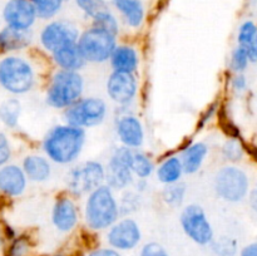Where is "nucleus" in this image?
I'll use <instances>...</instances> for the list:
<instances>
[{
    "label": "nucleus",
    "instance_id": "39448f33",
    "mask_svg": "<svg viewBox=\"0 0 257 256\" xmlns=\"http://www.w3.org/2000/svg\"><path fill=\"white\" fill-rule=\"evenodd\" d=\"M115 35L92 27L79 35L77 45L85 62L104 63L110 59L113 50L117 47Z\"/></svg>",
    "mask_w": 257,
    "mask_h": 256
},
{
    "label": "nucleus",
    "instance_id": "f8f14e48",
    "mask_svg": "<svg viewBox=\"0 0 257 256\" xmlns=\"http://www.w3.org/2000/svg\"><path fill=\"white\" fill-rule=\"evenodd\" d=\"M107 94L119 105H127L137 95L138 84L133 73H122L113 70L107 79Z\"/></svg>",
    "mask_w": 257,
    "mask_h": 256
},
{
    "label": "nucleus",
    "instance_id": "a19ab883",
    "mask_svg": "<svg viewBox=\"0 0 257 256\" xmlns=\"http://www.w3.org/2000/svg\"><path fill=\"white\" fill-rule=\"evenodd\" d=\"M240 256H257V242L245 246L241 251Z\"/></svg>",
    "mask_w": 257,
    "mask_h": 256
},
{
    "label": "nucleus",
    "instance_id": "4c0bfd02",
    "mask_svg": "<svg viewBox=\"0 0 257 256\" xmlns=\"http://www.w3.org/2000/svg\"><path fill=\"white\" fill-rule=\"evenodd\" d=\"M231 84H232V89L235 90V92L242 93L245 92L246 88H247V79H246V77L242 73H238V74H236L235 77L232 78Z\"/></svg>",
    "mask_w": 257,
    "mask_h": 256
},
{
    "label": "nucleus",
    "instance_id": "473e14b6",
    "mask_svg": "<svg viewBox=\"0 0 257 256\" xmlns=\"http://www.w3.org/2000/svg\"><path fill=\"white\" fill-rule=\"evenodd\" d=\"M248 63H250V58H248V54L246 53V50L243 48H241L240 45L236 47L235 49L231 53V60L230 65L232 68L233 72L243 73L247 68Z\"/></svg>",
    "mask_w": 257,
    "mask_h": 256
},
{
    "label": "nucleus",
    "instance_id": "4468645a",
    "mask_svg": "<svg viewBox=\"0 0 257 256\" xmlns=\"http://www.w3.org/2000/svg\"><path fill=\"white\" fill-rule=\"evenodd\" d=\"M3 18L8 27L29 30L34 25L38 14L32 0H8L3 9Z\"/></svg>",
    "mask_w": 257,
    "mask_h": 256
},
{
    "label": "nucleus",
    "instance_id": "6ab92c4d",
    "mask_svg": "<svg viewBox=\"0 0 257 256\" xmlns=\"http://www.w3.org/2000/svg\"><path fill=\"white\" fill-rule=\"evenodd\" d=\"M109 60L113 70L122 73H135L140 63L137 50L130 45H117Z\"/></svg>",
    "mask_w": 257,
    "mask_h": 256
},
{
    "label": "nucleus",
    "instance_id": "1a4fd4ad",
    "mask_svg": "<svg viewBox=\"0 0 257 256\" xmlns=\"http://www.w3.org/2000/svg\"><path fill=\"white\" fill-rule=\"evenodd\" d=\"M133 153L135 150L120 146L110 156L105 167V185L113 191L125 190L133 182Z\"/></svg>",
    "mask_w": 257,
    "mask_h": 256
},
{
    "label": "nucleus",
    "instance_id": "37998d69",
    "mask_svg": "<svg viewBox=\"0 0 257 256\" xmlns=\"http://www.w3.org/2000/svg\"><path fill=\"white\" fill-rule=\"evenodd\" d=\"M54 256H62V255H54Z\"/></svg>",
    "mask_w": 257,
    "mask_h": 256
},
{
    "label": "nucleus",
    "instance_id": "f704fd0d",
    "mask_svg": "<svg viewBox=\"0 0 257 256\" xmlns=\"http://www.w3.org/2000/svg\"><path fill=\"white\" fill-rule=\"evenodd\" d=\"M215 251L221 256H230L233 255L236 251V243L231 238H221L213 245Z\"/></svg>",
    "mask_w": 257,
    "mask_h": 256
},
{
    "label": "nucleus",
    "instance_id": "72a5a7b5",
    "mask_svg": "<svg viewBox=\"0 0 257 256\" xmlns=\"http://www.w3.org/2000/svg\"><path fill=\"white\" fill-rule=\"evenodd\" d=\"M222 155L230 162H237L242 158L243 148L236 138H230L222 146Z\"/></svg>",
    "mask_w": 257,
    "mask_h": 256
},
{
    "label": "nucleus",
    "instance_id": "f257e3e1",
    "mask_svg": "<svg viewBox=\"0 0 257 256\" xmlns=\"http://www.w3.org/2000/svg\"><path fill=\"white\" fill-rule=\"evenodd\" d=\"M85 143L84 128L59 124L47 133L43 142L45 155L58 165H69L82 153Z\"/></svg>",
    "mask_w": 257,
    "mask_h": 256
},
{
    "label": "nucleus",
    "instance_id": "aec40b11",
    "mask_svg": "<svg viewBox=\"0 0 257 256\" xmlns=\"http://www.w3.org/2000/svg\"><path fill=\"white\" fill-rule=\"evenodd\" d=\"M208 151H210L208 146L203 142H196L187 146L180 156L185 173L193 175V173L198 172L206 161Z\"/></svg>",
    "mask_w": 257,
    "mask_h": 256
},
{
    "label": "nucleus",
    "instance_id": "c03bdc74",
    "mask_svg": "<svg viewBox=\"0 0 257 256\" xmlns=\"http://www.w3.org/2000/svg\"><path fill=\"white\" fill-rule=\"evenodd\" d=\"M65 2H68V0H65Z\"/></svg>",
    "mask_w": 257,
    "mask_h": 256
},
{
    "label": "nucleus",
    "instance_id": "c9c22d12",
    "mask_svg": "<svg viewBox=\"0 0 257 256\" xmlns=\"http://www.w3.org/2000/svg\"><path fill=\"white\" fill-rule=\"evenodd\" d=\"M140 256H168V253L160 243L151 242L143 246Z\"/></svg>",
    "mask_w": 257,
    "mask_h": 256
},
{
    "label": "nucleus",
    "instance_id": "4be33fe9",
    "mask_svg": "<svg viewBox=\"0 0 257 256\" xmlns=\"http://www.w3.org/2000/svg\"><path fill=\"white\" fill-rule=\"evenodd\" d=\"M23 171L27 177L34 182H44L52 175L50 162L43 156H28L23 162Z\"/></svg>",
    "mask_w": 257,
    "mask_h": 256
},
{
    "label": "nucleus",
    "instance_id": "e433bc0d",
    "mask_svg": "<svg viewBox=\"0 0 257 256\" xmlns=\"http://www.w3.org/2000/svg\"><path fill=\"white\" fill-rule=\"evenodd\" d=\"M10 157V146L7 137L0 132V166L4 165Z\"/></svg>",
    "mask_w": 257,
    "mask_h": 256
},
{
    "label": "nucleus",
    "instance_id": "2f4dec72",
    "mask_svg": "<svg viewBox=\"0 0 257 256\" xmlns=\"http://www.w3.org/2000/svg\"><path fill=\"white\" fill-rule=\"evenodd\" d=\"M74 2L78 9L90 19H93L95 15L99 14L103 10L109 9L105 0H74Z\"/></svg>",
    "mask_w": 257,
    "mask_h": 256
},
{
    "label": "nucleus",
    "instance_id": "20e7f679",
    "mask_svg": "<svg viewBox=\"0 0 257 256\" xmlns=\"http://www.w3.org/2000/svg\"><path fill=\"white\" fill-rule=\"evenodd\" d=\"M216 193L230 203L241 202L250 192L247 173L236 166H225L217 171L213 181Z\"/></svg>",
    "mask_w": 257,
    "mask_h": 256
},
{
    "label": "nucleus",
    "instance_id": "c85d7f7f",
    "mask_svg": "<svg viewBox=\"0 0 257 256\" xmlns=\"http://www.w3.org/2000/svg\"><path fill=\"white\" fill-rule=\"evenodd\" d=\"M65 0H32L40 19H52L62 10Z\"/></svg>",
    "mask_w": 257,
    "mask_h": 256
},
{
    "label": "nucleus",
    "instance_id": "cd10ccee",
    "mask_svg": "<svg viewBox=\"0 0 257 256\" xmlns=\"http://www.w3.org/2000/svg\"><path fill=\"white\" fill-rule=\"evenodd\" d=\"M92 20L93 27L105 30V32L110 33V34L115 35V37L119 33V23H118L117 17L109 9H105L103 12H100Z\"/></svg>",
    "mask_w": 257,
    "mask_h": 256
},
{
    "label": "nucleus",
    "instance_id": "ddd939ff",
    "mask_svg": "<svg viewBox=\"0 0 257 256\" xmlns=\"http://www.w3.org/2000/svg\"><path fill=\"white\" fill-rule=\"evenodd\" d=\"M142 232L133 218L125 217L117 221L107 235V240L113 248L117 250H132L140 243Z\"/></svg>",
    "mask_w": 257,
    "mask_h": 256
},
{
    "label": "nucleus",
    "instance_id": "0eeeda50",
    "mask_svg": "<svg viewBox=\"0 0 257 256\" xmlns=\"http://www.w3.org/2000/svg\"><path fill=\"white\" fill-rule=\"evenodd\" d=\"M0 84L15 94L27 93L34 84V72L27 60L8 57L0 62Z\"/></svg>",
    "mask_w": 257,
    "mask_h": 256
},
{
    "label": "nucleus",
    "instance_id": "7ed1b4c3",
    "mask_svg": "<svg viewBox=\"0 0 257 256\" xmlns=\"http://www.w3.org/2000/svg\"><path fill=\"white\" fill-rule=\"evenodd\" d=\"M84 80L78 72L59 69L53 75L47 92V103L55 109H67L80 99Z\"/></svg>",
    "mask_w": 257,
    "mask_h": 256
},
{
    "label": "nucleus",
    "instance_id": "bb28decb",
    "mask_svg": "<svg viewBox=\"0 0 257 256\" xmlns=\"http://www.w3.org/2000/svg\"><path fill=\"white\" fill-rule=\"evenodd\" d=\"M155 170L156 168L152 160H151L146 153L135 150L132 162L133 175L137 176L138 178H142V180H147V178L155 172Z\"/></svg>",
    "mask_w": 257,
    "mask_h": 256
},
{
    "label": "nucleus",
    "instance_id": "c756f323",
    "mask_svg": "<svg viewBox=\"0 0 257 256\" xmlns=\"http://www.w3.org/2000/svg\"><path fill=\"white\" fill-rule=\"evenodd\" d=\"M20 114V103L17 99H10L0 107V119L9 127L17 125Z\"/></svg>",
    "mask_w": 257,
    "mask_h": 256
},
{
    "label": "nucleus",
    "instance_id": "f03ea898",
    "mask_svg": "<svg viewBox=\"0 0 257 256\" xmlns=\"http://www.w3.org/2000/svg\"><path fill=\"white\" fill-rule=\"evenodd\" d=\"M119 215V203L108 185L104 183L88 195L84 206V218L89 228L100 231L112 227Z\"/></svg>",
    "mask_w": 257,
    "mask_h": 256
},
{
    "label": "nucleus",
    "instance_id": "5701e85b",
    "mask_svg": "<svg viewBox=\"0 0 257 256\" xmlns=\"http://www.w3.org/2000/svg\"><path fill=\"white\" fill-rule=\"evenodd\" d=\"M183 173L185 170H183L182 161L178 156H170L156 168L157 180L165 186L180 182Z\"/></svg>",
    "mask_w": 257,
    "mask_h": 256
},
{
    "label": "nucleus",
    "instance_id": "a211bd4d",
    "mask_svg": "<svg viewBox=\"0 0 257 256\" xmlns=\"http://www.w3.org/2000/svg\"><path fill=\"white\" fill-rule=\"evenodd\" d=\"M112 7L122 15L125 24L131 28H140L146 18L142 0H112Z\"/></svg>",
    "mask_w": 257,
    "mask_h": 256
},
{
    "label": "nucleus",
    "instance_id": "7c9ffc66",
    "mask_svg": "<svg viewBox=\"0 0 257 256\" xmlns=\"http://www.w3.org/2000/svg\"><path fill=\"white\" fill-rule=\"evenodd\" d=\"M120 215L136 212L141 207V196L137 191H125L119 200Z\"/></svg>",
    "mask_w": 257,
    "mask_h": 256
},
{
    "label": "nucleus",
    "instance_id": "ea45409f",
    "mask_svg": "<svg viewBox=\"0 0 257 256\" xmlns=\"http://www.w3.org/2000/svg\"><path fill=\"white\" fill-rule=\"evenodd\" d=\"M89 256H120L119 252L114 248H98V250L92 251Z\"/></svg>",
    "mask_w": 257,
    "mask_h": 256
},
{
    "label": "nucleus",
    "instance_id": "412c9836",
    "mask_svg": "<svg viewBox=\"0 0 257 256\" xmlns=\"http://www.w3.org/2000/svg\"><path fill=\"white\" fill-rule=\"evenodd\" d=\"M53 58L60 69L73 70V72H78L87 63L77 44L67 45L62 49L57 50L53 53Z\"/></svg>",
    "mask_w": 257,
    "mask_h": 256
},
{
    "label": "nucleus",
    "instance_id": "9b49d317",
    "mask_svg": "<svg viewBox=\"0 0 257 256\" xmlns=\"http://www.w3.org/2000/svg\"><path fill=\"white\" fill-rule=\"evenodd\" d=\"M79 30L68 20H53L43 28L40 33V43L53 54L57 50L70 44H77Z\"/></svg>",
    "mask_w": 257,
    "mask_h": 256
},
{
    "label": "nucleus",
    "instance_id": "b1692460",
    "mask_svg": "<svg viewBox=\"0 0 257 256\" xmlns=\"http://www.w3.org/2000/svg\"><path fill=\"white\" fill-rule=\"evenodd\" d=\"M32 42L30 30L7 27L0 32V47L5 50L23 49Z\"/></svg>",
    "mask_w": 257,
    "mask_h": 256
},
{
    "label": "nucleus",
    "instance_id": "58836bf2",
    "mask_svg": "<svg viewBox=\"0 0 257 256\" xmlns=\"http://www.w3.org/2000/svg\"><path fill=\"white\" fill-rule=\"evenodd\" d=\"M28 242L24 238H18L10 247V255L13 256H22L27 252Z\"/></svg>",
    "mask_w": 257,
    "mask_h": 256
},
{
    "label": "nucleus",
    "instance_id": "6e6552de",
    "mask_svg": "<svg viewBox=\"0 0 257 256\" xmlns=\"http://www.w3.org/2000/svg\"><path fill=\"white\" fill-rule=\"evenodd\" d=\"M105 167L98 161H85L68 172L67 187L73 195H89L92 191L104 185Z\"/></svg>",
    "mask_w": 257,
    "mask_h": 256
},
{
    "label": "nucleus",
    "instance_id": "2eb2a0df",
    "mask_svg": "<svg viewBox=\"0 0 257 256\" xmlns=\"http://www.w3.org/2000/svg\"><path fill=\"white\" fill-rule=\"evenodd\" d=\"M118 140L123 146L132 150L142 147L145 142V130L143 124L136 115L125 114L118 118L115 124Z\"/></svg>",
    "mask_w": 257,
    "mask_h": 256
},
{
    "label": "nucleus",
    "instance_id": "393cba45",
    "mask_svg": "<svg viewBox=\"0 0 257 256\" xmlns=\"http://www.w3.org/2000/svg\"><path fill=\"white\" fill-rule=\"evenodd\" d=\"M237 43L246 50L250 62H257V25L252 20H246L238 28Z\"/></svg>",
    "mask_w": 257,
    "mask_h": 256
},
{
    "label": "nucleus",
    "instance_id": "a878e982",
    "mask_svg": "<svg viewBox=\"0 0 257 256\" xmlns=\"http://www.w3.org/2000/svg\"><path fill=\"white\" fill-rule=\"evenodd\" d=\"M186 185L182 182L166 185L162 191V200L171 207H181L186 197Z\"/></svg>",
    "mask_w": 257,
    "mask_h": 256
},
{
    "label": "nucleus",
    "instance_id": "f3484780",
    "mask_svg": "<svg viewBox=\"0 0 257 256\" xmlns=\"http://www.w3.org/2000/svg\"><path fill=\"white\" fill-rule=\"evenodd\" d=\"M27 175L20 167L5 166L0 170V190L9 196H19L27 187Z\"/></svg>",
    "mask_w": 257,
    "mask_h": 256
},
{
    "label": "nucleus",
    "instance_id": "dca6fc26",
    "mask_svg": "<svg viewBox=\"0 0 257 256\" xmlns=\"http://www.w3.org/2000/svg\"><path fill=\"white\" fill-rule=\"evenodd\" d=\"M52 221L55 228L62 232H69L78 222V210L72 198L60 196L57 198L52 211Z\"/></svg>",
    "mask_w": 257,
    "mask_h": 256
},
{
    "label": "nucleus",
    "instance_id": "423d86ee",
    "mask_svg": "<svg viewBox=\"0 0 257 256\" xmlns=\"http://www.w3.org/2000/svg\"><path fill=\"white\" fill-rule=\"evenodd\" d=\"M107 103L102 98L88 97L79 99L64 110L65 124L89 128L100 124L107 117Z\"/></svg>",
    "mask_w": 257,
    "mask_h": 256
},
{
    "label": "nucleus",
    "instance_id": "9d476101",
    "mask_svg": "<svg viewBox=\"0 0 257 256\" xmlns=\"http://www.w3.org/2000/svg\"><path fill=\"white\" fill-rule=\"evenodd\" d=\"M181 226L186 235L198 245H208L213 241V228L201 206L188 205L181 212Z\"/></svg>",
    "mask_w": 257,
    "mask_h": 256
},
{
    "label": "nucleus",
    "instance_id": "79ce46f5",
    "mask_svg": "<svg viewBox=\"0 0 257 256\" xmlns=\"http://www.w3.org/2000/svg\"><path fill=\"white\" fill-rule=\"evenodd\" d=\"M248 203H250L251 208L255 213H257V183L255 187L251 190L250 192V197H248Z\"/></svg>",
    "mask_w": 257,
    "mask_h": 256
}]
</instances>
